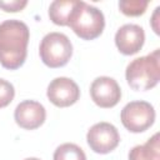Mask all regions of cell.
Returning <instances> with one entry per match:
<instances>
[{
  "label": "cell",
  "mask_w": 160,
  "mask_h": 160,
  "mask_svg": "<svg viewBox=\"0 0 160 160\" xmlns=\"http://www.w3.org/2000/svg\"><path fill=\"white\" fill-rule=\"evenodd\" d=\"M129 160H160L159 132H155L145 144L134 146L129 151Z\"/></svg>",
  "instance_id": "11"
},
{
  "label": "cell",
  "mask_w": 160,
  "mask_h": 160,
  "mask_svg": "<svg viewBox=\"0 0 160 160\" xmlns=\"http://www.w3.org/2000/svg\"><path fill=\"white\" fill-rule=\"evenodd\" d=\"M30 31L25 22L10 19L0 24V64L9 70L19 69L26 60Z\"/></svg>",
  "instance_id": "1"
},
{
  "label": "cell",
  "mask_w": 160,
  "mask_h": 160,
  "mask_svg": "<svg viewBox=\"0 0 160 160\" xmlns=\"http://www.w3.org/2000/svg\"><path fill=\"white\" fill-rule=\"evenodd\" d=\"M120 119L124 128L130 132H142L154 124L155 110L148 101H130L122 108Z\"/></svg>",
  "instance_id": "5"
},
{
  "label": "cell",
  "mask_w": 160,
  "mask_h": 160,
  "mask_svg": "<svg viewBox=\"0 0 160 160\" xmlns=\"http://www.w3.org/2000/svg\"><path fill=\"white\" fill-rule=\"evenodd\" d=\"M28 5L26 0H10V1H1L0 0V8L4 11L8 12H16L22 10Z\"/></svg>",
  "instance_id": "16"
},
{
  "label": "cell",
  "mask_w": 160,
  "mask_h": 160,
  "mask_svg": "<svg viewBox=\"0 0 160 160\" xmlns=\"http://www.w3.org/2000/svg\"><path fill=\"white\" fill-rule=\"evenodd\" d=\"M159 10H160V8L158 6L156 9H155V11H154V14H152V18H151V26H152V29H154V31L156 32V34H160V30H159Z\"/></svg>",
  "instance_id": "17"
},
{
  "label": "cell",
  "mask_w": 160,
  "mask_h": 160,
  "mask_svg": "<svg viewBox=\"0 0 160 160\" xmlns=\"http://www.w3.org/2000/svg\"><path fill=\"white\" fill-rule=\"evenodd\" d=\"M41 61L49 68H61L66 65L72 55V44L70 39L58 31L46 34L39 48Z\"/></svg>",
  "instance_id": "4"
},
{
  "label": "cell",
  "mask_w": 160,
  "mask_h": 160,
  "mask_svg": "<svg viewBox=\"0 0 160 160\" xmlns=\"http://www.w3.org/2000/svg\"><path fill=\"white\" fill-rule=\"evenodd\" d=\"M149 2L144 0H121L119 1V9L122 14L128 16L142 15L148 8Z\"/></svg>",
  "instance_id": "14"
},
{
  "label": "cell",
  "mask_w": 160,
  "mask_h": 160,
  "mask_svg": "<svg viewBox=\"0 0 160 160\" xmlns=\"http://www.w3.org/2000/svg\"><path fill=\"white\" fill-rule=\"evenodd\" d=\"M68 25L79 38L92 40L101 35L105 28V18L102 11L98 8L85 1L76 0Z\"/></svg>",
  "instance_id": "3"
},
{
  "label": "cell",
  "mask_w": 160,
  "mask_h": 160,
  "mask_svg": "<svg viewBox=\"0 0 160 160\" xmlns=\"http://www.w3.org/2000/svg\"><path fill=\"white\" fill-rule=\"evenodd\" d=\"M15 96V89L11 82L0 79V109L8 106Z\"/></svg>",
  "instance_id": "15"
},
{
  "label": "cell",
  "mask_w": 160,
  "mask_h": 160,
  "mask_svg": "<svg viewBox=\"0 0 160 160\" xmlns=\"http://www.w3.org/2000/svg\"><path fill=\"white\" fill-rule=\"evenodd\" d=\"M76 4V0H55L49 6V18L50 20L60 26L69 24V18L72 12V9Z\"/></svg>",
  "instance_id": "12"
},
{
  "label": "cell",
  "mask_w": 160,
  "mask_h": 160,
  "mask_svg": "<svg viewBox=\"0 0 160 160\" xmlns=\"http://www.w3.org/2000/svg\"><path fill=\"white\" fill-rule=\"evenodd\" d=\"M145 41V32L140 25L125 24L120 26L115 34V45L124 55H134L139 52Z\"/></svg>",
  "instance_id": "9"
},
{
  "label": "cell",
  "mask_w": 160,
  "mask_h": 160,
  "mask_svg": "<svg viewBox=\"0 0 160 160\" xmlns=\"http://www.w3.org/2000/svg\"><path fill=\"white\" fill-rule=\"evenodd\" d=\"M86 141L94 152L108 154L119 145L120 135L112 124L101 121L94 124L89 129L86 134Z\"/></svg>",
  "instance_id": "6"
},
{
  "label": "cell",
  "mask_w": 160,
  "mask_h": 160,
  "mask_svg": "<svg viewBox=\"0 0 160 160\" xmlns=\"http://www.w3.org/2000/svg\"><path fill=\"white\" fill-rule=\"evenodd\" d=\"M126 81L131 89L146 91L158 85L160 80V50L134 59L125 71Z\"/></svg>",
  "instance_id": "2"
},
{
  "label": "cell",
  "mask_w": 160,
  "mask_h": 160,
  "mask_svg": "<svg viewBox=\"0 0 160 160\" xmlns=\"http://www.w3.org/2000/svg\"><path fill=\"white\" fill-rule=\"evenodd\" d=\"M48 99L58 108H68L75 104L80 98V89L78 84L65 76L55 78L48 86Z\"/></svg>",
  "instance_id": "7"
},
{
  "label": "cell",
  "mask_w": 160,
  "mask_h": 160,
  "mask_svg": "<svg viewBox=\"0 0 160 160\" xmlns=\"http://www.w3.org/2000/svg\"><path fill=\"white\" fill-rule=\"evenodd\" d=\"M92 101L104 109L115 106L121 99V89L118 81L110 76H99L90 85Z\"/></svg>",
  "instance_id": "8"
},
{
  "label": "cell",
  "mask_w": 160,
  "mask_h": 160,
  "mask_svg": "<svg viewBox=\"0 0 160 160\" xmlns=\"http://www.w3.org/2000/svg\"><path fill=\"white\" fill-rule=\"evenodd\" d=\"M54 160H86L84 150L72 142H65L54 151Z\"/></svg>",
  "instance_id": "13"
},
{
  "label": "cell",
  "mask_w": 160,
  "mask_h": 160,
  "mask_svg": "<svg viewBox=\"0 0 160 160\" xmlns=\"http://www.w3.org/2000/svg\"><path fill=\"white\" fill-rule=\"evenodd\" d=\"M24 160H40V159H38V158H26Z\"/></svg>",
  "instance_id": "18"
},
{
  "label": "cell",
  "mask_w": 160,
  "mask_h": 160,
  "mask_svg": "<svg viewBox=\"0 0 160 160\" xmlns=\"http://www.w3.org/2000/svg\"><path fill=\"white\" fill-rule=\"evenodd\" d=\"M14 119L20 128L34 130L44 124L46 119V110L39 101L24 100L16 106Z\"/></svg>",
  "instance_id": "10"
}]
</instances>
